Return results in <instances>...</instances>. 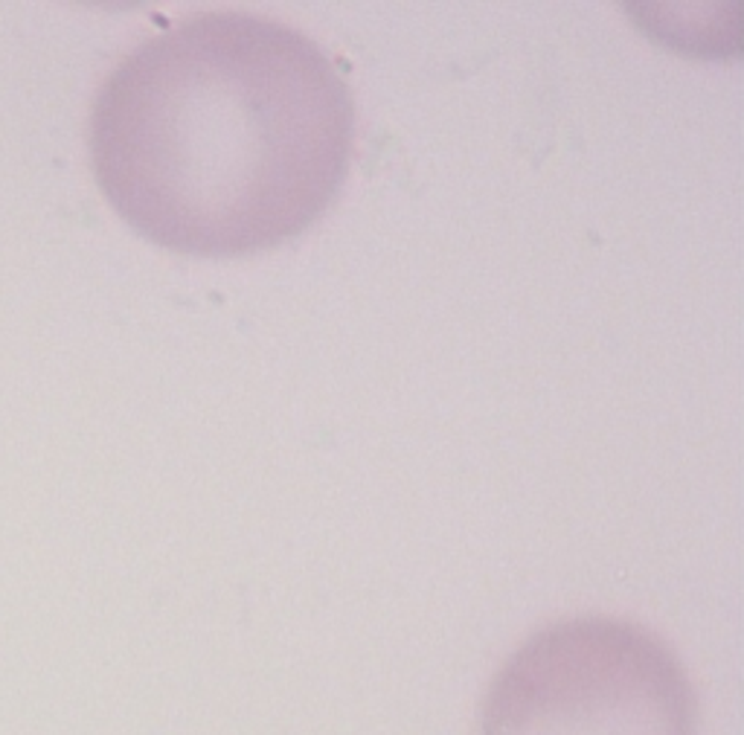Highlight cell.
<instances>
[{
    "label": "cell",
    "mask_w": 744,
    "mask_h": 735,
    "mask_svg": "<svg viewBox=\"0 0 744 735\" xmlns=\"http://www.w3.org/2000/svg\"><path fill=\"white\" fill-rule=\"evenodd\" d=\"M105 143L122 207L152 239L195 256L256 253L309 230L341 192L352 90L283 21L198 12L126 67Z\"/></svg>",
    "instance_id": "obj_1"
},
{
    "label": "cell",
    "mask_w": 744,
    "mask_h": 735,
    "mask_svg": "<svg viewBox=\"0 0 744 735\" xmlns=\"http://www.w3.org/2000/svg\"><path fill=\"white\" fill-rule=\"evenodd\" d=\"M477 735H698V698L655 631L576 616L538 631L503 663Z\"/></svg>",
    "instance_id": "obj_2"
}]
</instances>
